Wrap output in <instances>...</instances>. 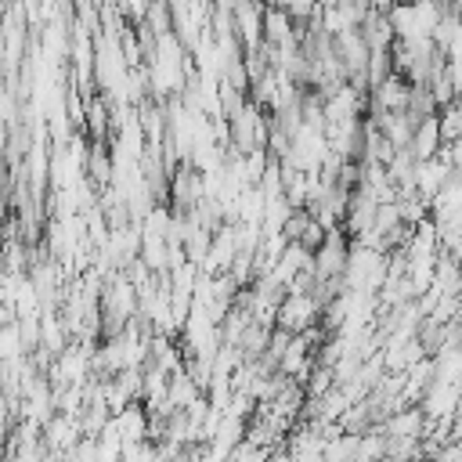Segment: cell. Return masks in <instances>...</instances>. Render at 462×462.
Listing matches in <instances>:
<instances>
[{
  "instance_id": "obj_3",
  "label": "cell",
  "mask_w": 462,
  "mask_h": 462,
  "mask_svg": "<svg viewBox=\"0 0 462 462\" xmlns=\"http://www.w3.org/2000/svg\"><path fill=\"white\" fill-rule=\"evenodd\" d=\"M318 314H321V307L307 296V292H285V300L278 303V314H274V325H282L285 332H292V336H300V332H310L314 325H318Z\"/></svg>"
},
{
  "instance_id": "obj_2",
  "label": "cell",
  "mask_w": 462,
  "mask_h": 462,
  "mask_svg": "<svg viewBox=\"0 0 462 462\" xmlns=\"http://www.w3.org/2000/svg\"><path fill=\"white\" fill-rule=\"evenodd\" d=\"M170 206L173 213H191L202 199H206V184H202V173L191 166V162H180L177 170H170Z\"/></svg>"
},
{
  "instance_id": "obj_7",
  "label": "cell",
  "mask_w": 462,
  "mask_h": 462,
  "mask_svg": "<svg viewBox=\"0 0 462 462\" xmlns=\"http://www.w3.org/2000/svg\"><path fill=\"white\" fill-rule=\"evenodd\" d=\"M393 72H397V65H393V51H372V54H368V69H365L368 87H379V83L390 79Z\"/></svg>"
},
{
  "instance_id": "obj_1",
  "label": "cell",
  "mask_w": 462,
  "mask_h": 462,
  "mask_svg": "<svg viewBox=\"0 0 462 462\" xmlns=\"http://www.w3.org/2000/svg\"><path fill=\"white\" fill-rule=\"evenodd\" d=\"M390 51H393L397 76H404L408 83H426L430 87L448 69V51L433 36H397Z\"/></svg>"
},
{
  "instance_id": "obj_6",
  "label": "cell",
  "mask_w": 462,
  "mask_h": 462,
  "mask_svg": "<svg viewBox=\"0 0 462 462\" xmlns=\"http://www.w3.org/2000/svg\"><path fill=\"white\" fill-rule=\"evenodd\" d=\"M419 159H430V155H437L440 148H444V141H440V126H437V116L433 119H422L419 126H415V134H411V144H408Z\"/></svg>"
},
{
  "instance_id": "obj_4",
  "label": "cell",
  "mask_w": 462,
  "mask_h": 462,
  "mask_svg": "<svg viewBox=\"0 0 462 462\" xmlns=\"http://www.w3.org/2000/svg\"><path fill=\"white\" fill-rule=\"evenodd\" d=\"M357 32H361V40H365L372 51H390L393 40H397V29H393L390 11H379V7H372V4H368L365 18H361Z\"/></svg>"
},
{
  "instance_id": "obj_8",
  "label": "cell",
  "mask_w": 462,
  "mask_h": 462,
  "mask_svg": "<svg viewBox=\"0 0 462 462\" xmlns=\"http://www.w3.org/2000/svg\"><path fill=\"white\" fill-rule=\"evenodd\" d=\"M87 173H94V180H108V173H112V159H108V152L97 144V148H90V155H87Z\"/></svg>"
},
{
  "instance_id": "obj_5",
  "label": "cell",
  "mask_w": 462,
  "mask_h": 462,
  "mask_svg": "<svg viewBox=\"0 0 462 462\" xmlns=\"http://www.w3.org/2000/svg\"><path fill=\"white\" fill-rule=\"evenodd\" d=\"M404 112H408L415 123L433 119V116L440 112V101H437L433 87H426V83H408V101H404Z\"/></svg>"
}]
</instances>
